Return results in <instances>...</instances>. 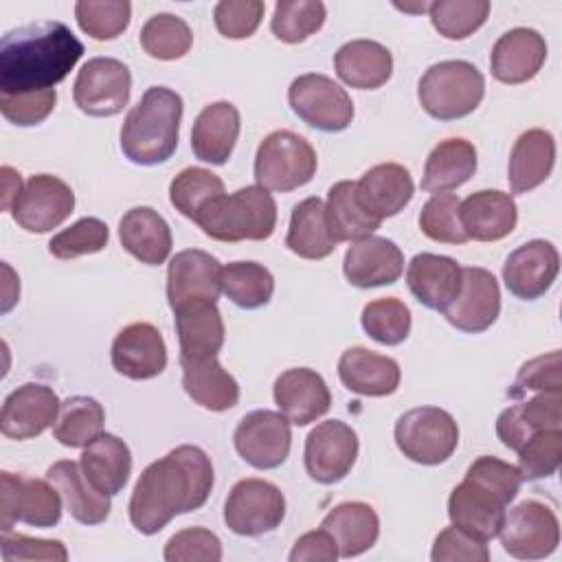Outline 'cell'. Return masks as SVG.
Wrapping results in <instances>:
<instances>
[{
  "label": "cell",
  "instance_id": "obj_15",
  "mask_svg": "<svg viewBox=\"0 0 562 562\" xmlns=\"http://www.w3.org/2000/svg\"><path fill=\"white\" fill-rule=\"evenodd\" d=\"M358 457V435L356 430L340 422H321L305 439V470L323 485L342 481Z\"/></svg>",
  "mask_w": 562,
  "mask_h": 562
},
{
  "label": "cell",
  "instance_id": "obj_41",
  "mask_svg": "<svg viewBox=\"0 0 562 562\" xmlns=\"http://www.w3.org/2000/svg\"><path fill=\"white\" fill-rule=\"evenodd\" d=\"M327 220L336 241H358L380 228V220L369 215L356 195L353 180L336 182L327 193Z\"/></svg>",
  "mask_w": 562,
  "mask_h": 562
},
{
  "label": "cell",
  "instance_id": "obj_19",
  "mask_svg": "<svg viewBox=\"0 0 562 562\" xmlns=\"http://www.w3.org/2000/svg\"><path fill=\"white\" fill-rule=\"evenodd\" d=\"M222 292V266L200 248L180 250L167 268V301L178 310L187 301H217Z\"/></svg>",
  "mask_w": 562,
  "mask_h": 562
},
{
  "label": "cell",
  "instance_id": "obj_38",
  "mask_svg": "<svg viewBox=\"0 0 562 562\" xmlns=\"http://www.w3.org/2000/svg\"><path fill=\"white\" fill-rule=\"evenodd\" d=\"M331 533L338 547V555L356 558L371 549L380 536V518L375 509L360 501L336 505L321 522Z\"/></svg>",
  "mask_w": 562,
  "mask_h": 562
},
{
  "label": "cell",
  "instance_id": "obj_7",
  "mask_svg": "<svg viewBox=\"0 0 562 562\" xmlns=\"http://www.w3.org/2000/svg\"><path fill=\"white\" fill-rule=\"evenodd\" d=\"M395 443L406 459L422 465H439L457 450L459 426L443 408H411L395 424Z\"/></svg>",
  "mask_w": 562,
  "mask_h": 562
},
{
  "label": "cell",
  "instance_id": "obj_20",
  "mask_svg": "<svg viewBox=\"0 0 562 562\" xmlns=\"http://www.w3.org/2000/svg\"><path fill=\"white\" fill-rule=\"evenodd\" d=\"M112 367L130 380H151L167 367L162 334L151 323L123 327L112 342Z\"/></svg>",
  "mask_w": 562,
  "mask_h": 562
},
{
  "label": "cell",
  "instance_id": "obj_10",
  "mask_svg": "<svg viewBox=\"0 0 562 562\" xmlns=\"http://www.w3.org/2000/svg\"><path fill=\"white\" fill-rule=\"evenodd\" d=\"M285 516L283 492L263 479H241L224 503V522L237 536H263L274 531Z\"/></svg>",
  "mask_w": 562,
  "mask_h": 562
},
{
  "label": "cell",
  "instance_id": "obj_44",
  "mask_svg": "<svg viewBox=\"0 0 562 562\" xmlns=\"http://www.w3.org/2000/svg\"><path fill=\"white\" fill-rule=\"evenodd\" d=\"M138 40L149 57L171 61L189 53L193 33L182 18L173 13H156L143 24Z\"/></svg>",
  "mask_w": 562,
  "mask_h": 562
},
{
  "label": "cell",
  "instance_id": "obj_37",
  "mask_svg": "<svg viewBox=\"0 0 562 562\" xmlns=\"http://www.w3.org/2000/svg\"><path fill=\"white\" fill-rule=\"evenodd\" d=\"M46 479L61 494L70 516L81 525H99L110 516V496L101 494L83 476L75 461H57L46 470Z\"/></svg>",
  "mask_w": 562,
  "mask_h": 562
},
{
  "label": "cell",
  "instance_id": "obj_54",
  "mask_svg": "<svg viewBox=\"0 0 562 562\" xmlns=\"http://www.w3.org/2000/svg\"><path fill=\"white\" fill-rule=\"evenodd\" d=\"M527 391L562 393V356L558 349L547 356L531 358L520 367L509 395L520 397Z\"/></svg>",
  "mask_w": 562,
  "mask_h": 562
},
{
  "label": "cell",
  "instance_id": "obj_13",
  "mask_svg": "<svg viewBox=\"0 0 562 562\" xmlns=\"http://www.w3.org/2000/svg\"><path fill=\"white\" fill-rule=\"evenodd\" d=\"M75 209L72 189L57 176L37 173L26 180L11 206L13 222L26 233L57 228Z\"/></svg>",
  "mask_w": 562,
  "mask_h": 562
},
{
  "label": "cell",
  "instance_id": "obj_1",
  "mask_svg": "<svg viewBox=\"0 0 562 562\" xmlns=\"http://www.w3.org/2000/svg\"><path fill=\"white\" fill-rule=\"evenodd\" d=\"M213 490V465L198 446H178L149 463L134 485L130 520L136 531L154 536L178 514L200 509Z\"/></svg>",
  "mask_w": 562,
  "mask_h": 562
},
{
  "label": "cell",
  "instance_id": "obj_4",
  "mask_svg": "<svg viewBox=\"0 0 562 562\" xmlns=\"http://www.w3.org/2000/svg\"><path fill=\"white\" fill-rule=\"evenodd\" d=\"M193 222L217 241H261L274 233L277 204L268 189L244 187L206 202Z\"/></svg>",
  "mask_w": 562,
  "mask_h": 562
},
{
  "label": "cell",
  "instance_id": "obj_11",
  "mask_svg": "<svg viewBox=\"0 0 562 562\" xmlns=\"http://www.w3.org/2000/svg\"><path fill=\"white\" fill-rule=\"evenodd\" d=\"M505 553L518 560H542L560 542V522L551 507L540 501H522L505 514L498 529Z\"/></svg>",
  "mask_w": 562,
  "mask_h": 562
},
{
  "label": "cell",
  "instance_id": "obj_29",
  "mask_svg": "<svg viewBox=\"0 0 562 562\" xmlns=\"http://www.w3.org/2000/svg\"><path fill=\"white\" fill-rule=\"evenodd\" d=\"M562 426V393H536L527 402L505 408L496 419L501 443L518 452L525 441L540 432Z\"/></svg>",
  "mask_w": 562,
  "mask_h": 562
},
{
  "label": "cell",
  "instance_id": "obj_56",
  "mask_svg": "<svg viewBox=\"0 0 562 562\" xmlns=\"http://www.w3.org/2000/svg\"><path fill=\"white\" fill-rule=\"evenodd\" d=\"M430 558L432 562H487L490 549L487 540H481L474 533L452 525L439 531Z\"/></svg>",
  "mask_w": 562,
  "mask_h": 562
},
{
  "label": "cell",
  "instance_id": "obj_8",
  "mask_svg": "<svg viewBox=\"0 0 562 562\" xmlns=\"http://www.w3.org/2000/svg\"><path fill=\"white\" fill-rule=\"evenodd\" d=\"M292 112L314 130L342 132L353 119V101L331 77L307 72L288 88Z\"/></svg>",
  "mask_w": 562,
  "mask_h": 562
},
{
  "label": "cell",
  "instance_id": "obj_42",
  "mask_svg": "<svg viewBox=\"0 0 562 562\" xmlns=\"http://www.w3.org/2000/svg\"><path fill=\"white\" fill-rule=\"evenodd\" d=\"M105 411L88 395H75L59 404L57 419L53 424V437L66 448H86L99 435H103Z\"/></svg>",
  "mask_w": 562,
  "mask_h": 562
},
{
  "label": "cell",
  "instance_id": "obj_62",
  "mask_svg": "<svg viewBox=\"0 0 562 562\" xmlns=\"http://www.w3.org/2000/svg\"><path fill=\"white\" fill-rule=\"evenodd\" d=\"M428 7L430 4H426V2H419V4H400V2H395V9L408 11V13H424V11H428Z\"/></svg>",
  "mask_w": 562,
  "mask_h": 562
},
{
  "label": "cell",
  "instance_id": "obj_49",
  "mask_svg": "<svg viewBox=\"0 0 562 562\" xmlns=\"http://www.w3.org/2000/svg\"><path fill=\"white\" fill-rule=\"evenodd\" d=\"M130 15L132 4L125 0H79L75 4L79 29L99 42L119 37L127 29Z\"/></svg>",
  "mask_w": 562,
  "mask_h": 562
},
{
  "label": "cell",
  "instance_id": "obj_3",
  "mask_svg": "<svg viewBox=\"0 0 562 562\" xmlns=\"http://www.w3.org/2000/svg\"><path fill=\"white\" fill-rule=\"evenodd\" d=\"M182 97L165 86H151L127 112L121 127V149L134 165H160L178 147Z\"/></svg>",
  "mask_w": 562,
  "mask_h": 562
},
{
  "label": "cell",
  "instance_id": "obj_31",
  "mask_svg": "<svg viewBox=\"0 0 562 562\" xmlns=\"http://www.w3.org/2000/svg\"><path fill=\"white\" fill-rule=\"evenodd\" d=\"M239 136V110L228 101L206 105L191 130L193 156L202 162L224 165Z\"/></svg>",
  "mask_w": 562,
  "mask_h": 562
},
{
  "label": "cell",
  "instance_id": "obj_55",
  "mask_svg": "<svg viewBox=\"0 0 562 562\" xmlns=\"http://www.w3.org/2000/svg\"><path fill=\"white\" fill-rule=\"evenodd\" d=\"M263 11L261 0H222L213 9V20L224 37L244 40L257 31Z\"/></svg>",
  "mask_w": 562,
  "mask_h": 562
},
{
  "label": "cell",
  "instance_id": "obj_45",
  "mask_svg": "<svg viewBox=\"0 0 562 562\" xmlns=\"http://www.w3.org/2000/svg\"><path fill=\"white\" fill-rule=\"evenodd\" d=\"M327 11L318 0H281L274 7L270 29L285 44H299L321 31Z\"/></svg>",
  "mask_w": 562,
  "mask_h": 562
},
{
  "label": "cell",
  "instance_id": "obj_12",
  "mask_svg": "<svg viewBox=\"0 0 562 562\" xmlns=\"http://www.w3.org/2000/svg\"><path fill=\"white\" fill-rule=\"evenodd\" d=\"M132 92L130 68L114 57H92L77 72L72 86L75 105L88 116L119 114Z\"/></svg>",
  "mask_w": 562,
  "mask_h": 562
},
{
  "label": "cell",
  "instance_id": "obj_52",
  "mask_svg": "<svg viewBox=\"0 0 562 562\" xmlns=\"http://www.w3.org/2000/svg\"><path fill=\"white\" fill-rule=\"evenodd\" d=\"M110 231L99 217H81L72 226L59 231L48 241V252L57 259H75L99 252L108 246Z\"/></svg>",
  "mask_w": 562,
  "mask_h": 562
},
{
  "label": "cell",
  "instance_id": "obj_18",
  "mask_svg": "<svg viewBox=\"0 0 562 562\" xmlns=\"http://www.w3.org/2000/svg\"><path fill=\"white\" fill-rule=\"evenodd\" d=\"M558 272V248L544 239H531L518 246L503 263V281L507 290L522 301L542 296L553 285Z\"/></svg>",
  "mask_w": 562,
  "mask_h": 562
},
{
  "label": "cell",
  "instance_id": "obj_46",
  "mask_svg": "<svg viewBox=\"0 0 562 562\" xmlns=\"http://www.w3.org/2000/svg\"><path fill=\"white\" fill-rule=\"evenodd\" d=\"M492 4L487 0H437L428 7L430 22L446 40H465L479 31Z\"/></svg>",
  "mask_w": 562,
  "mask_h": 562
},
{
  "label": "cell",
  "instance_id": "obj_50",
  "mask_svg": "<svg viewBox=\"0 0 562 562\" xmlns=\"http://www.w3.org/2000/svg\"><path fill=\"white\" fill-rule=\"evenodd\" d=\"M459 198L454 193H432L422 206L419 228L422 233L441 244H465L468 235L459 217Z\"/></svg>",
  "mask_w": 562,
  "mask_h": 562
},
{
  "label": "cell",
  "instance_id": "obj_16",
  "mask_svg": "<svg viewBox=\"0 0 562 562\" xmlns=\"http://www.w3.org/2000/svg\"><path fill=\"white\" fill-rule=\"evenodd\" d=\"M441 314L452 327L465 334H481L490 329L501 314L498 281L485 268H463L461 290Z\"/></svg>",
  "mask_w": 562,
  "mask_h": 562
},
{
  "label": "cell",
  "instance_id": "obj_27",
  "mask_svg": "<svg viewBox=\"0 0 562 562\" xmlns=\"http://www.w3.org/2000/svg\"><path fill=\"white\" fill-rule=\"evenodd\" d=\"M173 314L180 358L200 360L217 356L224 345V321L215 301H187L178 310H173Z\"/></svg>",
  "mask_w": 562,
  "mask_h": 562
},
{
  "label": "cell",
  "instance_id": "obj_61",
  "mask_svg": "<svg viewBox=\"0 0 562 562\" xmlns=\"http://www.w3.org/2000/svg\"><path fill=\"white\" fill-rule=\"evenodd\" d=\"M0 173H2V191H4V195H2V209H4V211H11L15 198H18L20 191H22V178H20V173L13 171L11 167H2Z\"/></svg>",
  "mask_w": 562,
  "mask_h": 562
},
{
  "label": "cell",
  "instance_id": "obj_30",
  "mask_svg": "<svg viewBox=\"0 0 562 562\" xmlns=\"http://www.w3.org/2000/svg\"><path fill=\"white\" fill-rule=\"evenodd\" d=\"M338 375L351 393L364 397H384L395 393L402 378L400 364L393 358L364 347H351L340 356Z\"/></svg>",
  "mask_w": 562,
  "mask_h": 562
},
{
  "label": "cell",
  "instance_id": "obj_28",
  "mask_svg": "<svg viewBox=\"0 0 562 562\" xmlns=\"http://www.w3.org/2000/svg\"><path fill=\"white\" fill-rule=\"evenodd\" d=\"M459 217L468 239L498 241L516 228L518 211L509 193L483 189L459 204Z\"/></svg>",
  "mask_w": 562,
  "mask_h": 562
},
{
  "label": "cell",
  "instance_id": "obj_14",
  "mask_svg": "<svg viewBox=\"0 0 562 562\" xmlns=\"http://www.w3.org/2000/svg\"><path fill=\"white\" fill-rule=\"evenodd\" d=\"M233 441L248 465L257 470L279 468L285 463L292 446L290 422L274 411H252L237 424Z\"/></svg>",
  "mask_w": 562,
  "mask_h": 562
},
{
  "label": "cell",
  "instance_id": "obj_36",
  "mask_svg": "<svg viewBox=\"0 0 562 562\" xmlns=\"http://www.w3.org/2000/svg\"><path fill=\"white\" fill-rule=\"evenodd\" d=\"M182 386L187 395L202 408L222 413L239 402L237 380L220 364L217 356L187 360L180 358Z\"/></svg>",
  "mask_w": 562,
  "mask_h": 562
},
{
  "label": "cell",
  "instance_id": "obj_25",
  "mask_svg": "<svg viewBox=\"0 0 562 562\" xmlns=\"http://www.w3.org/2000/svg\"><path fill=\"white\" fill-rule=\"evenodd\" d=\"M463 268L446 255L419 252L406 268L411 294L428 310L443 312L459 294Z\"/></svg>",
  "mask_w": 562,
  "mask_h": 562
},
{
  "label": "cell",
  "instance_id": "obj_32",
  "mask_svg": "<svg viewBox=\"0 0 562 562\" xmlns=\"http://www.w3.org/2000/svg\"><path fill=\"white\" fill-rule=\"evenodd\" d=\"M119 239L132 257L147 266L165 263L173 244L169 224L149 206H134L121 217Z\"/></svg>",
  "mask_w": 562,
  "mask_h": 562
},
{
  "label": "cell",
  "instance_id": "obj_21",
  "mask_svg": "<svg viewBox=\"0 0 562 562\" xmlns=\"http://www.w3.org/2000/svg\"><path fill=\"white\" fill-rule=\"evenodd\" d=\"M274 402L290 424L307 426L329 411L331 393L321 373L296 367L274 380Z\"/></svg>",
  "mask_w": 562,
  "mask_h": 562
},
{
  "label": "cell",
  "instance_id": "obj_17",
  "mask_svg": "<svg viewBox=\"0 0 562 562\" xmlns=\"http://www.w3.org/2000/svg\"><path fill=\"white\" fill-rule=\"evenodd\" d=\"M59 404L50 386L26 382L7 395L0 413V430L9 439H33L55 424Z\"/></svg>",
  "mask_w": 562,
  "mask_h": 562
},
{
  "label": "cell",
  "instance_id": "obj_40",
  "mask_svg": "<svg viewBox=\"0 0 562 562\" xmlns=\"http://www.w3.org/2000/svg\"><path fill=\"white\" fill-rule=\"evenodd\" d=\"M285 246L303 259H325L336 250L338 241L321 198H305L292 209Z\"/></svg>",
  "mask_w": 562,
  "mask_h": 562
},
{
  "label": "cell",
  "instance_id": "obj_53",
  "mask_svg": "<svg viewBox=\"0 0 562 562\" xmlns=\"http://www.w3.org/2000/svg\"><path fill=\"white\" fill-rule=\"evenodd\" d=\"M167 562H220L222 542L204 527H189L169 538L165 544Z\"/></svg>",
  "mask_w": 562,
  "mask_h": 562
},
{
  "label": "cell",
  "instance_id": "obj_59",
  "mask_svg": "<svg viewBox=\"0 0 562 562\" xmlns=\"http://www.w3.org/2000/svg\"><path fill=\"white\" fill-rule=\"evenodd\" d=\"M2 558L7 562H22V560H48V562H66L68 551L59 540H42L29 538L22 533H2Z\"/></svg>",
  "mask_w": 562,
  "mask_h": 562
},
{
  "label": "cell",
  "instance_id": "obj_58",
  "mask_svg": "<svg viewBox=\"0 0 562 562\" xmlns=\"http://www.w3.org/2000/svg\"><path fill=\"white\" fill-rule=\"evenodd\" d=\"M465 476L483 483L490 490H494L507 505L516 498V494L520 490V483H522V476H520L516 465H512L507 461H501L496 457H490V454L479 457L476 461H472Z\"/></svg>",
  "mask_w": 562,
  "mask_h": 562
},
{
  "label": "cell",
  "instance_id": "obj_5",
  "mask_svg": "<svg viewBox=\"0 0 562 562\" xmlns=\"http://www.w3.org/2000/svg\"><path fill=\"white\" fill-rule=\"evenodd\" d=\"M485 94L481 70L463 59L432 64L417 83V99L437 121H457L472 114Z\"/></svg>",
  "mask_w": 562,
  "mask_h": 562
},
{
  "label": "cell",
  "instance_id": "obj_33",
  "mask_svg": "<svg viewBox=\"0 0 562 562\" xmlns=\"http://www.w3.org/2000/svg\"><path fill=\"white\" fill-rule=\"evenodd\" d=\"M336 75L351 88L375 90L391 79L393 55L373 40H351L334 55Z\"/></svg>",
  "mask_w": 562,
  "mask_h": 562
},
{
  "label": "cell",
  "instance_id": "obj_22",
  "mask_svg": "<svg viewBox=\"0 0 562 562\" xmlns=\"http://www.w3.org/2000/svg\"><path fill=\"white\" fill-rule=\"evenodd\" d=\"M547 59V42L533 29H512L503 33L492 53H490V70L492 77L501 83H525L538 75Z\"/></svg>",
  "mask_w": 562,
  "mask_h": 562
},
{
  "label": "cell",
  "instance_id": "obj_43",
  "mask_svg": "<svg viewBox=\"0 0 562 562\" xmlns=\"http://www.w3.org/2000/svg\"><path fill=\"white\" fill-rule=\"evenodd\" d=\"M222 292L244 310L263 307L274 294V277L257 261H233L222 268Z\"/></svg>",
  "mask_w": 562,
  "mask_h": 562
},
{
  "label": "cell",
  "instance_id": "obj_2",
  "mask_svg": "<svg viewBox=\"0 0 562 562\" xmlns=\"http://www.w3.org/2000/svg\"><path fill=\"white\" fill-rule=\"evenodd\" d=\"M83 44L57 20L18 26L0 42V94L50 90L68 77Z\"/></svg>",
  "mask_w": 562,
  "mask_h": 562
},
{
  "label": "cell",
  "instance_id": "obj_48",
  "mask_svg": "<svg viewBox=\"0 0 562 562\" xmlns=\"http://www.w3.org/2000/svg\"><path fill=\"white\" fill-rule=\"evenodd\" d=\"M362 329L382 345H400L411 334V310L395 296L375 299L362 307Z\"/></svg>",
  "mask_w": 562,
  "mask_h": 562
},
{
  "label": "cell",
  "instance_id": "obj_24",
  "mask_svg": "<svg viewBox=\"0 0 562 562\" xmlns=\"http://www.w3.org/2000/svg\"><path fill=\"white\" fill-rule=\"evenodd\" d=\"M507 503L490 487L474 479H463L448 498V516L452 525L474 533L481 540H492L505 518Z\"/></svg>",
  "mask_w": 562,
  "mask_h": 562
},
{
  "label": "cell",
  "instance_id": "obj_35",
  "mask_svg": "<svg viewBox=\"0 0 562 562\" xmlns=\"http://www.w3.org/2000/svg\"><path fill=\"white\" fill-rule=\"evenodd\" d=\"M555 140L547 130L533 127L522 132L509 154V187L514 193H527L540 187L553 169Z\"/></svg>",
  "mask_w": 562,
  "mask_h": 562
},
{
  "label": "cell",
  "instance_id": "obj_26",
  "mask_svg": "<svg viewBox=\"0 0 562 562\" xmlns=\"http://www.w3.org/2000/svg\"><path fill=\"white\" fill-rule=\"evenodd\" d=\"M413 178L408 169L397 162L375 165L356 182L358 202L380 222L404 211V206L413 200Z\"/></svg>",
  "mask_w": 562,
  "mask_h": 562
},
{
  "label": "cell",
  "instance_id": "obj_9",
  "mask_svg": "<svg viewBox=\"0 0 562 562\" xmlns=\"http://www.w3.org/2000/svg\"><path fill=\"white\" fill-rule=\"evenodd\" d=\"M2 503H0V525L2 533H9L15 522H24L31 527H55L61 520V494L46 479H33L24 474L2 472Z\"/></svg>",
  "mask_w": 562,
  "mask_h": 562
},
{
  "label": "cell",
  "instance_id": "obj_23",
  "mask_svg": "<svg viewBox=\"0 0 562 562\" xmlns=\"http://www.w3.org/2000/svg\"><path fill=\"white\" fill-rule=\"evenodd\" d=\"M404 270L400 246L386 237L369 235L353 241L342 259V272L356 288H378L395 283Z\"/></svg>",
  "mask_w": 562,
  "mask_h": 562
},
{
  "label": "cell",
  "instance_id": "obj_34",
  "mask_svg": "<svg viewBox=\"0 0 562 562\" xmlns=\"http://www.w3.org/2000/svg\"><path fill=\"white\" fill-rule=\"evenodd\" d=\"M79 465L94 490L105 496H114L130 479L132 454L123 439L112 432H103L83 448Z\"/></svg>",
  "mask_w": 562,
  "mask_h": 562
},
{
  "label": "cell",
  "instance_id": "obj_6",
  "mask_svg": "<svg viewBox=\"0 0 562 562\" xmlns=\"http://www.w3.org/2000/svg\"><path fill=\"white\" fill-rule=\"evenodd\" d=\"M316 151L290 130L270 132L257 147L255 178L268 191H294L316 173Z\"/></svg>",
  "mask_w": 562,
  "mask_h": 562
},
{
  "label": "cell",
  "instance_id": "obj_47",
  "mask_svg": "<svg viewBox=\"0 0 562 562\" xmlns=\"http://www.w3.org/2000/svg\"><path fill=\"white\" fill-rule=\"evenodd\" d=\"M224 193V182L209 169L187 167L169 184V200L184 217L195 220L200 209Z\"/></svg>",
  "mask_w": 562,
  "mask_h": 562
},
{
  "label": "cell",
  "instance_id": "obj_51",
  "mask_svg": "<svg viewBox=\"0 0 562 562\" xmlns=\"http://www.w3.org/2000/svg\"><path fill=\"white\" fill-rule=\"evenodd\" d=\"M562 461V430H540L518 450V472L522 481H538L555 474Z\"/></svg>",
  "mask_w": 562,
  "mask_h": 562
},
{
  "label": "cell",
  "instance_id": "obj_57",
  "mask_svg": "<svg viewBox=\"0 0 562 562\" xmlns=\"http://www.w3.org/2000/svg\"><path fill=\"white\" fill-rule=\"evenodd\" d=\"M57 103L55 88L40 92H22V94H0L2 116L20 127H31L42 123Z\"/></svg>",
  "mask_w": 562,
  "mask_h": 562
},
{
  "label": "cell",
  "instance_id": "obj_39",
  "mask_svg": "<svg viewBox=\"0 0 562 562\" xmlns=\"http://www.w3.org/2000/svg\"><path fill=\"white\" fill-rule=\"evenodd\" d=\"M476 171V149L465 138H446L432 147L424 165L422 189L428 193H448L465 184Z\"/></svg>",
  "mask_w": 562,
  "mask_h": 562
},
{
  "label": "cell",
  "instance_id": "obj_60",
  "mask_svg": "<svg viewBox=\"0 0 562 562\" xmlns=\"http://www.w3.org/2000/svg\"><path fill=\"white\" fill-rule=\"evenodd\" d=\"M338 558L336 540L323 527L303 533L290 551V562H334Z\"/></svg>",
  "mask_w": 562,
  "mask_h": 562
}]
</instances>
